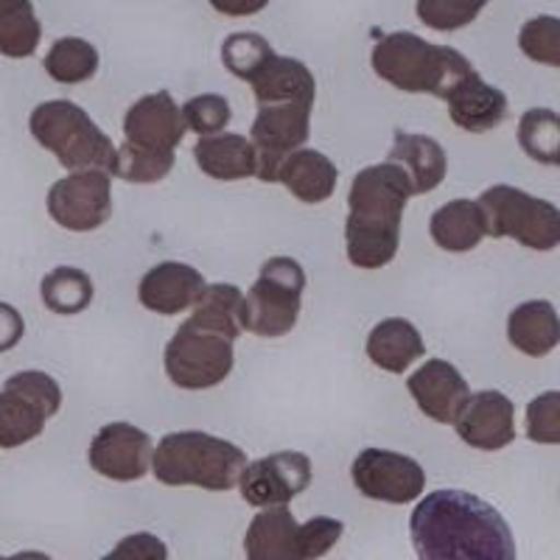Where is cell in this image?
<instances>
[{
    "instance_id": "16",
    "label": "cell",
    "mask_w": 560,
    "mask_h": 560,
    "mask_svg": "<svg viewBox=\"0 0 560 560\" xmlns=\"http://www.w3.org/2000/svg\"><path fill=\"white\" fill-rule=\"evenodd\" d=\"M407 389L418 409L434 423L454 427L459 409L471 398V387L457 368L446 359H429L420 370L407 378Z\"/></svg>"
},
{
    "instance_id": "12",
    "label": "cell",
    "mask_w": 560,
    "mask_h": 560,
    "mask_svg": "<svg viewBox=\"0 0 560 560\" xmlns=\"http://www.w3.org/2000/svg\"><path fill=\"white\" fill-rule=\"evenodd\" d=\"M312 459L303 452H275L242 471L238 490L249 508H280L312 485Z\"/></svg>"
},
{
    "instance_id": "1",
    "label": "cell",
    "mask_w": 560,
    "mask_h": 560,
    "mask_svg": "<svg viewBox=\"0 0 560 560\" xmlns=\"http://www.w3.org/2000/svg\"><path fill=\"white\" fill-rule=\"evenodd\" d=\"M420 560H516V538L493 504L468 490H434L409 518Z\"/></svg>"
},
{
    "instance_id": "11",
    "label": "cell",
    "mask_w": 560,
    "mask_h": 560,
    "mask_svg": "<svg viewBox=\"0 0 560 560\" xmlns=\"http://www.w3.org/2000/svg\"><path fill=\"white\" fill-rule=\"evenodd\" d=\"M350 479L362 497L384 504H409L427 488V471L418 459L387 448H364L350 465Z\"/></svg>"
},
{
    "instance_id": "3",
    "label": "cell",
    "mask_w": 560,
    "mask_h": 560,
    "mask_svg": "<svg viewBox=\"0 0 560 560\" xmlns=\"http://www.w3.org/2000/svg\"><path fill=\"white\" fill-rule=\"evenodd\" d=\"M370 65L376 77L395 90L438 98H448V93L474 73V65L457 48L427 43L412 32L384 34L373 45Z\"/></svg>"
},
{
    "instance_id": "33",
    "label": "cell",
    "mask_w": 560,
    "mask_h": 560,
    "mask_svg": "<svg viewBox=\"0 0 560 560\" xmlns=\"http://www.w3.org/2000/svg\"><path fill=\"white\" fill-rule=\"evenodd\" d=\"M275 57L272 45L255 32H238L230 34L222 43V65L236 79L249 84V79Z\"/></svg>"
},
{
    "instance_id": "5",
    "label": "cell",
    "mask_w": 560,
    "mask_h": 560,
    "mask_svg": "<svg viewBox=\"0 0 560 560\" xmlns=\"http://www.w3.org/2000/svg\"><path fill=\"white\" fill-rule=\"evenodd\" d=\"M28 129L39 147L51 152L68 172L98 168V172L113 174L118 149L109 135L96 127L88 109H82L79 104L68 102V98L43 102L39 107H34Z\"/></svg>"
},
{
    "instance_id": "32",
    "label": "cell",
    "mask_w": 560,
    "mask_h": 560,
    "mask_svg": "<svg viewBox=\"0 0 560 560\" xmlns=\"http://www.w3.org/2000/svg\"><path fill=\"white\" fill-rule=\"evenodd\" d=\"M172 168L174 152H149V149H138L124 140V147L118 149V160H115L113 177L135 185H152L166 179Z\"/></svg>"
},
{
    "instance_id": "38",
    "label": "cell",
    "mask_w": 560,
    "mask_h": 560,
    "mask_svg": "<svg viewBox=\"0 0 560 560\" xmlns=\"http://www.w3.org/2000/svg\"><path fill=\"white\" fill-rule=\"evenodd\" d=\"M527 438L538 446H560V389L527 404Z\"/></svg>"
},
{
    "instance_id": "9",
    "label": "cell",
    "mask_w": 560,
    "mask_h": 560,
    "mask_svg": "<svg viewBox=\"0 0 560 560\" xmlns=\"http://www.w3.org/2000/svg\"><path fill=\"white\" fill-rule=\"evenodd\" d=\"M312 102L264 104L253 121V147L258 152V174L261 183H278L280 168L294 152L306 149L312 135Z\"/></svg>"
},
{
    "instance_id": "41",
    "label": "cell",
    "mask_w": 560,
    "mask_h": 560,
    "mask_svg": "<svg viewBox=\"0 0 560 560\" xmlns=\"http://www.w3.org/2000/svg\"><path fill=\"white\" fill-rule=\"evenodd\" d=\"M102 560H168V547L152 533H135L115 544Z\"/></svg>"
},
{
    "instance_id": "18",
    "label": "cell",
    "mask_w": 560,
    "mask_h": 560,
    "mask_svg": "<svg viewBox=\"0 0 560 560\" xmlns=\"http://www.w3.org/2000/svg\"><path fill=\"white\" fill-rule=\"evenodd\" d=\"M446 104L448 118L471 135H485L497 129L510 113L508 96L499 88L485 82L477 70L448 93Z\"/></svg>"
},
{
    "instance_id": "28",
    "label": "cell",
    "mask_w": 560,
    "mask_h": 560,
    "mask_svg": "<svg viewBox=\"0 0 560 560\" xmlns=\"http://www.w3.org/2000/svg\"><path fill=\"white\" fill-rule=\"evenodd\" d=\"M39 294H43L48 312L59 314V317H73V314L88 312L96 289H93V280L84 269L57 267L43 278Z\"/></svg>"
},
{
    "instance_id": "22",
    "label": "cell",
    "mask_w": 560,
    "mask_h": 560,
    "mask_svg": "<svg viewBox=\"0 0 560 560\" xmlns=\"http://www.w3.org/2000/svg\"><path fill=\"white\" fill-rule=\"evenodd\" d=\"M508 339L529 359L549 357L560 345V317L549 300H527L508 317Z\"/></svg>"
},
{
    "instance_id": "46",
    "label": "cell",
    "mask_w": 560,
    "mask_h": 560,
    "mask_svg": "<svg viewBox=\"0 0 560 560\" xmlns=\"http://www.w3.org/2000/svg\"><path fill=\"white\" fill-rule=\"evenodd\" d=\"M0 560H9V558H0Z\"/></svg>"
},
{
    "instance_id": "39",
    "label": "cell",
    "mask_w": 560,
    "mask_h": 560,
    "mask_svg": "<svg viewBox=\"0 0 560 560\" xmlns=\"http://www.w3.org/2000/svg\"><path fill=\"white\" fill-rule=\"evenodd\" d=\"M3 387L18 389L26 398H32L48 418H54L59 412V407H62V387H59V382L48 376V373H39V370H23L18 376L7 378Z\"/></svg>"
},
{
    "instance_id": "8",
    "label": "cell",
    "mask_w": 560,
    "mask_h": 560,
    "mask_svg": "<svg viewBox=\"0 0 560 560\" xmlns=\"http://www.w3.org/2000/svg\"><path fill=\"white\" fill-rule=\"evenodd\" d=\"M163 364H166V376L174 387L210 389L219 387L230 376V370L236 364V353H233V342L228 337L208 331L188 317L168 339Z\"/></svg>"
},
{
    "instance_id": "23",
    "label": "cell",
    "mask_w": 560,
    "mask_h": 560,
    "mask_svg": "<svg viewBox=\"0 0 560 560\" xmlns=\"http://www.w3.org/2000/svg\"><path fill=\"white\" fill-rule=\"evenodd\" d=\"M255 104H283V102H317V82L303 62L275 54L253 79Z\"/></svg>"
},
{
    "instance_id": "19",
    "label": "cell",
    "mask_w": 560,
    "mask_h": 560,
    "mask_svg": "<svg viewBox=\"0 0 560 560\" xmlns=\"http://www.w3.org/2000/svg\"><path fill=\"white\" fill-rule=\"evenodd\" d=\"M387 160L407 172L415 197L434 191L446 179L448 172L446 149L440 147L438 140L429 138V135L404 132V129H395V140Z\"/></svg>"
},
{
    "instance_id": "24",
    "label": "cell",
    "mask_w": 560,
    "mask_h": 560,
    "mask_svg": "<svg viewBox=\"0 0 560 560\" xmlns=\"http://www.w3.org/2000/svg\"><path fill=\"white\" fill-rule=\"evenodd\" d=\"M429 236L446 253H471L488 236L482 208L474 199H454V202L440 205L429 219Z\"/></svg>"
},
{
    "instance_id": "31",
    "label": "cell",
    "mask_w": 560,
    "mask_h": 560,
    "mask_svg": "<svg viewBox=\"0 0 560 560\" xmlns=\"http://www.w3.org/2000/svg\"><path fill=\"white\" fill-rule=\"evenodd\" d=\"M45 73L59 84H82L96 77L98 51L96 45L82 37H62L51 45L43 59Z\"/></svg>"
},
{
    "instance_id": "30",
    "label": "cell",
    "mask_w": 560,
    "mask_h": 560,
    "mask_svg": "<svg viewBox=\"0 0 560 560\" xmlns=\"http://www.w3.org/2000/svg\"><path fill=\"white\" fill-rule=\"evenodd\" d=\"M48 415L18 389L0 393V448H20L39 438Z\"/></svg>"
},
{
    "instance_id": "7",
    "label": "cell",
    "mask_w": 560,
    "mask_h": 560,
    "mask_svg": "<svg viewBox=\"0 0 560 560\" xmlns=\"http://www.w3.org/2000/svg\"><path fill=\"white\" fill-rule=\"evenodd\" d=\"M303 292H306V269L294 258L275 255L264 261L258 280L244 294L247 331L261 339H280L292 334L300 319Z\"/></svg>"
},
{
    "instance_id": "20",
    "label": "cell",
    "mask_w": 560,
    "mask_h": 560,
    "mask_svg": "<svg viewBox=\"0 0 560 560\" xmlns=\"http://www.w3.org/2000/svg\"><path fill=\"white\" fill-rule=\"evenodd\" d=\"M247 560H303L300 524L289 504L267 508L253 518L244 535Z\"/></svg>"
},
{
    "instance_id": "14",
    "label": "cell",
    "mask_w": 560,
    "mask_h": 560,
    "mask_svg": "<svg viewBox=\"0 0 560 560\" xmlns=\"http://www.w3.org/2000/svg\"><path fill=\"white\" fill-rule=\"evenodd\" d=\"M188 124L183 107L174 102L168 90H158L138 98L124 115V138L127 143L149 152H177Z\"/></svg>"
},
{
    "instance_id": "34",
    "label": "cell",
    "mask_w": 560,
    "mask_h": 560,
    "mask_svg": "<svg viewBox=\"0 0 560 560\" xmlns=\"http://www.w3.org/2000/svg\"><path fill=\"white\" fill-rule=\"evenodd\" d=\"M490 0H418L415 12L427 28L452 34L471 26Z\"/></svg>"
},
{
    "instance_id": "4",
    "label": "cell",
    "mask_w": 560,
    "mask_h": 560,
    "mask_svg": "<svg viewBox=\"0 0 560 560\" xmlns=\"http://www.w3.org/2000/svg\"><path fill=\"white\" fill-rule=\"evenodd\" d=\"M247 468V454L230 440L208 432H172L160 440L152 457L158 482L168 488H202L222 493L233 490Z\"/></svg>"
},
{
    "instance_id": "10",
    "label": "cell",
    "mask_w": 560,
    "mask_h": 560,
    "mask_svg": "<svg viewBox=\"0 0 560 560\" xmlns=\"http://www.w3.org/2000/svg\"><path fill=\"white\" fill-rule=\"evenodd\" d=\"M113 174L90 168V172H70L57 179L48 191V213L59 228L70 233H93L104 228L113 217Z\"/></svg>"
},
{
    "instance_id": "43",
    "label": "cell",
    "mask_w": 560,
    "mask_h": 560,
    "mask_svg": "<svg viewBox=\"0 0 560 560\" xmlns=\"http://www.w3.org/2000/svg\"><path fill=\"white\" fill-rule=\"evenodd\" d=\"M208 3L224 18H249L269 7V0H208Z\"/></svg>"
},
{
    "instance_id": "27",
    "label": "cell",
    "mask_w": 560,
    "mask_h": 560,
    "mask_svg": "<svg viewBox=\"0 0 560 560\" xmlns=\"http://www.w3.org/2000/svg\"><path fill=\"white\" fill-rule=\"evenodd\" d=\"M191 319L208 331H217L230 342H236L242 331H247L242 289L230 287V283H208L199 303L194 306Z\"/></svg>"
},
{
    "instance_id": "25",
    "label": "cell",
    "mask_w": 560,
    "mask_h": 560,
    "mask_svg": "<svg viewBox=\"0 0 560 560\" xmlns=\"http://www.w3.org/2000/svg\"><path fill=\"white\" fill-rule=\"evenodd\" d=\"M364 350H368V359L376 368L401 376L427 353V345H423V337L409 319L387 317L370 331Z\"/></svg>"
},
{
    "instance_id": "37",
    "label": "cell",
    "mask_w": 560,
    "mask_h": 560,
    "mask_svg": "<svg viewBox=\"0 0 560 560\" xmlns=\"http://www.w3.org/2000/svg\"><path fill=\"white\" fill-rule=\"evenodd\" d=\"M185 124L191 132H197L199 138H210V135H222V129L228 127L233 113H230V102L219 93H202V96H194L185 102L183 107Z\"/></svg>"
},
{
    "instance_id": "26",
    "label": "cell",
    "mask_w": 560,
    "mask_h": 560,
    "mask_svg": "<svg viewBox=\"0 0 560 560\" xmlns=\"http://www.w3.org/2000/svg\"><path fill=\"white\" fill-rule=\"evenodd\" d=\"M337 179L339 168L331 158H325L317 149H300L283 163L278 183L287 185V191L300 202L319 205L334 197Z\"/></svg>"
},
{
    "instance_id": "15",
    "label": "cell",
    "mask_w": 560,
    "mask_h": 560,
    "mask_svg": "<svg viewBox=\"0 0 560 560\" xmlns=\"http://www.w3.org/2000/svg\"><path fill=\"white\" fill-rule=\"evenodd\" d=\"M454 429L465 446L477 452H502L516 440V407L504 393L482 389L465 401Z\"/></svg>"
},
{
    "instance_id": "17",
    "label": "cell",
    "mask_w": 560,
    "mask_h": 560,
    "mask_svg": "<svg viewBox=\"0 0 560 560\" xmlns=\"http://www.w3.org/2000/svg\"><path fill=\"white\" fill-rule=\"evenodd\" d=\"M205 289L208 283L199 269L179 261H163L140 278L138 300L140 306L160 317H177L185 308L197 306Z\"/></svg>"
},
{
    "instance_id": "2",
    "label": "cell",
    "mask_w": 560,
    "mask_h": 560,
    "mask_svg": "<svg viewBox=\"0 0 560 560\" xmlns=\"http://www.w3.org/2000/svg\"><path fill=\"white\" fill-rule=\"evenodd\" d=\"M412 194L407 172L395 163H376L353 177L348 194L345 247L348 261L359 269L393 264L401 244V222Z\"/></svg>"
},
{
    "instance_id": "29",
    "label": "cell",
    "mask_w": 560,
    "mask_h": 560,
    "mask_svg": "<svg viewBox=\"0 0 560 560\" xmlns=\"http://www.w3.org/2000/svg\"><path fill=\"white\" fill-rule=\"evenodd\" d=\"M518 147L538 166L560 168V113L547 107L527 109L516 129Z\"/></svg>"
},
{
    "instance_id": "45",
    "label": "cell",
    "mask_w": 560,
    "mask_h": 560,
    "mask_svg": "<svg viewBox=\"0 0 560 560\" xmlns=\"http://www.w3.org/2000/svg\"><path fill=\"white\" fill-rule=\"evenodd\" d=\"M9 560H51V558H48L45 552H18V555H12Z\"/></svg>"
},
{
    "instance_id": "40",
    "label": "cell",
    "mask_w": 560,
    "mask_h": 560,
    "mask_svg": "<svg viewBox=\"0 0 560 560\" xmlns=\"http://www.w3.org/2000/svg\"><path fill=\"white\" fill-rule=\"evenodd\" d=\"M345 524L331 516L308 518L306 524H300V544H303V560H319L337 547L342 538Z\"/></svg>"
},
{
    "instance_id": "35",
    "label": "cell",
    "mask_w": 560,
    "mask_h": 560,
    "mask_svg": "<svg viewBox=\"0 0 560 560\" xmlns=\"http://www.w3.org/2000/svg\"><path fill=\"white\" fill-rule=\"evenodd\" d=\"M518 48L529 62L560 70V18L541 14L527 20L518 32Z\"/></svg>"
},
{
    "instance_id": "6",
    "label": "cell",
    "mask_w": 560,
    "mask_h": 560,
    "mask_svg": "<svg viewBox=\"0 0 560 560\" xmlns=\"http://www.w3.org/2000/svg\"><path fill=\"white\" fill-rule=\"evenodd\" d=\"M490 238H513L535 253L560 247V208L516 185H490L479 197Z\"/></svg>"
},
{
    "instance_id": "42",
    "label": "cell",
    "mask_w": 560,
    "mask_h": 560,
    "mask_svg": "<svg viewBox=\"0 0 560 560\" xmlns=\"http://www.w3.org/2000/svg\"><path fill=\"white\" fill-rule=\"evenodd\" d=\"M26 334V319L9 303H0V353L18 348V342Z\"/></svg>"
},
{
    "instance_id": "21",
    "label": "cell",
    "mask_w": 560,
    "mask_h": 560,
    "mask_svg": "<svg viewBox=\"0 0 560 560\" xmlns=\"http://www.w3.org/2000/svg\"><path fill=\"white\" fill-rule=\"evenodd\" d=\"M194 160L199 172L219 183H236V179H249L258 174V152L253 140L236 132L199 138L194 147Z\"/></svg>"
},
{
    "instance_id": "13",
    "label": "cell",
    "mask_w": 560,
    "mask_h": 560,
    "mask_svg": "<svg viewBox=\"0 0 560 560\" xmlns=\"http://www.w3.org/2000/svg\"><path fill=\"white\" fill-rule=\"evenodd\" d=\"M152 438L127 420H115L98 429L90 443V468L113 482H138L152 468Z\"/></svg>"
},
{
    "instance_id": "36",
    "label": "cell",
    "mask_w": 560,
    "mask_h": 560,
    "mask_svg": "<svg viewBox=\"0 0 560 560\" xmlns=\"http://www.w3.org/2000/svg\"><path fill=\"white\" fill-rule=\"evenodd\" d=\"M43 39V23L34 9L14 12L12 18L0 20V54L9 59H26L37 51Z\"/></svg>"
},
{
    "instance_id": "44",
    "label": "cell",
    "mask_w": 560,
    "mask_h": 560,
    "mask_svg": "<svg viewBox=\"0 0 560 560\" xmlns=\"http://www.w3.org/2000/svg\"><path fill=\"white\" fill-rule=\"evenodd\" d=\"M23 9H34L32 0H0V20L12 18L14 12H23Z\"/></svg>"
}]
</instances>
